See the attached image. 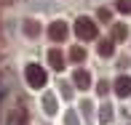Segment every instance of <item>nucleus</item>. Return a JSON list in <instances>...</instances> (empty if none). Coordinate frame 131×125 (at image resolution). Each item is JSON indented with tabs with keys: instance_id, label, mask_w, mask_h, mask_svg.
<instances>
[{
	"instance_id": "obj_1",
	"label": "nucleus",
	"mask_w": 131,
	"mask_h": 125,
	"mask_svg": "<svg viewBox=\"0 0 131 125\" xmlns=\"http://www.w3.org/2000/svg\"><path fill=\"white\" fill-rule=\"evenodd\" d=\"M75 35H78L80 40H94L96 37V24H94V19L80 16V19L75 21Z\"/></svg>"
},
{
	"instance_id": "obj_2",
	"label": "nucleus",
	"mask_w": 131,
	"mask_h": 125,
	"mask_svg": "<svg viewBox=\"0 0 131 125\" xmlns=\"http://www.w3.org/2000/svg\"><path fill=\"white\" fill-rule=\"evenodd\" d=\"M27 82H29V88H43L46 85V69L40 67V64H27Z\"/></svg>"
},
{
	"instance_id": "obj_3",
	"label": "nucleus",
	"mask_w": 131,
	"mask_h": 125,
	"mask_svg": "<svg viewBox=\"0 0 131 125\" xmlns=\"http://www.w3.org/2000/svg\"><path fill=\"white\" fill-rule=\"evenodd\" d=\"M67 21H51V27H48V37L53 40V43H62L64 37H67Z\"/></svg>"
},
{
	"instance_id": "obj_4",
	"label": "nucleus",
	"mask_w": 131,
	"mask_h": 125,
	"mask_svg": "<svg viewBox=\"0 0 131 125\" xmlns=\"http://www.w3.org/2000/svg\"><path fill=\"white\" fill-rule=\"evenodd\" d=\"M48 64H51L53 72H62V69H64V56L53 48V51H48Z\"/></svg>"
},
{
	"instance_id": "obj_5",
	"label": "nucleus",
	"mask_w": 131,
	"mask_h": 125,
	"mask_svg": "<svg viewBox=\"0 0 131 125\" xmlns=\"http://www.w3.org/2000/svg\"><path fill=\"white\" fill-rule=\"evenodd\" d=\"M115 93L118 96H131V77H118L115 80Z\"/></svg>"
},
{
	"instance_id": "obj_6",
	"label": "nucleus",
	"mask_w": 131,
	"mask_h": 125,
	"mask_svg": "<svg viewBox=\"0 0 131 125\" xmlns=\"http://www.w3.org/2000/svg\"><path fill=\"white\" fill-rule=\"evenodd\" d=\"M75 85H78L80 91L91 88V75H88V72H83V69H80V72H75Z\"/></svg>"
},
{
	"instance_id": "obj_7",
	"label": "nucleus",
	"mask_w": 131,
	"mask_h": 125,
	"mask_svg": "<svg viewBox=\"0 0 131 125\" xmlns=\"http://www.w3.org/2000/svg\"><path fill=\"white\" fill-rule=\"evenodd\" d=\"M112 51H115V40L112 37L99 40V53H102V56H112Z\"/></svg>"
},
{
	"instance_id": "obj_8",
	"label": "nucleus",
	"mask_w": 131,
	"mask_h": 125,
	"mask_svg": "<svg viewBox=\"0 0 131 125\" xmlns=\"http://www.w3.org/2000/svg\"><path fill=\"white\" fill-rule=\"evenodd\" d=\"M43 109L48 112V115H53V112H56V96L46 93V96H43Z\"/></svg>"
},
{
	"instance_id": "obj_9",
	"label": "nucleus",
	"mask_w": 131,
	"mask_h": 125,
	"mask_svg": "<svg viewBox=\"0 0 131 125\" xmlns=\"http://www.w3.org/2000/svg\"><path fill=\"white\" fill-rule=\"evenodd\" d=\"M126 35H128V29L123 27V24H115V27H112V40H115V43L126 40Z\"/></svg>"
},
{
	"instance_id": "obj_10",
	"label": "nucleus",
	"mask_w": 131,
	"mask_h": 125,
	"mask_svg": "<svg viewBox=\"0 0 131 125\" xmlns=\"http://www.w3.org/2000/svg\"><path fill=\"white\" fill-rule=\"evenodd\" d=\"M24 32H27V35H32V37H35V35L40 32V24H38V21H32V19H29V21H24Z\"/></svg>"
},
{
	"instance_id": "obj_11",
	"label": "nucleus",
	"mask_w": 131,
	"mask_h": 125,
	"mask_svg": "<svg viewBox=\"0 0 131 125\" xmlns=\"http://www.w3.org/2000/svg\"><path fill=\"white\" fill-rule=\"evenodd\" d=\"M70 59H72V61H83V59H86V51L83 48H72L70 51Z\"/></svg>"
},
{
	"instance_id": "obj_12",
	"label": "nucleus",
	"mask_w": 131,
	"mask_h": 125,
	"mask_svg": "<svg viewBox=\"0 0 131 125\" xmlns=\"http://www.w3.org/2000/svg\"><path fill=\"white\" fill-rule=\"evenodd\" d=\"M118 11L121 13H131V0H118Z\"/></svg>"
},
{
	"instance_id": "obj_13",
	"label": "nucleus",
	"mask_w": 131,
	"mask_h": 125,
	"mask_svg": "<svg viewBox=\"0 0 131 125\" xmlns=\"http://www.w3.org/2000/svg\"><path fill=\"white\" fill-rule=\"evenodd\" d=\"M110 117H112V109H110V106H104V109L99 112V120H102V122H110Z\"/></svg>"
},
{
	"instance_id": "obj_14",
	"label": "nucleus",
	"mask_w": 131,
	"mask_h": 125,
	"mask_svg": "<svg viewBox=\"0 0 131 125\" xmlns=\"http://www.w3.org/2000/svg\"><path fill=\"white\" fill-rule=\"evenodd\" d=\"M99 19H102V21H107V19H110V11H107V8H102V11H99Z\"/></svg>"
},
{
	"instance_id": "obj_15",
	"label": "nucleus",
	"mask_w": 131,
	"mask_h": 125,
	"mask_svg": "<svg viewBox=\"0 0 131 125\" xmlns=\"http://www.w3.org/2000/svg\"><path fill=\"white\" fill-rule=\"evenodd\" d=\"M67 125H78V117H75L72 112H70V115H67Z\"/></svg>"
},
{
	"instance_id": "obj_16",
	"label": "nucleus",
	"mask_w": 131,
	"mask_h": 125,
	"mask_svg": "<svg viewBox=\"0 0 131 125\" xmlns=\"http://www.w3.org/2000/svg\"><path fill=\"white\" fill-rule=\"evenodd\" d=\"M21 125H27V122H21Z\"/></svg>"
}]
</instances>
